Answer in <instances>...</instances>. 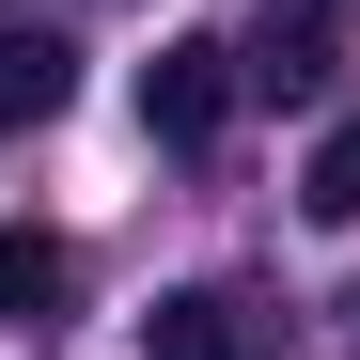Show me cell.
I'll return each instance as SVG.
<instances>
[{
    "instance_id": "6da1fadb",
    "label": "cell",
    "mask_w": 360,
    "mask_h": 360,
    "mask_svg": "<svg viewBox=\"0 0 360 360\" xmlns=\"http://www.w3.org/2000/svg\"><path fill=\"white\" fill-rule=\"evenodd\" d=\"M235 94H251V79H235V47H219V32H172L157 63H141V141H172V157L219 141V110H235Z\"/></svg>"
},
{
    "instance_id": "7a4b0ae2",
    "label": "cell",
    "mask_w": 360,
    "mask_h": 360,
    "mask_svg": "<svg viewBox=\"0 0 360 360\" xmlns=\"http://www.w3.org/2000/svg\"><path fill=\"white\" fill-rule=\"evenodd\" d=\"M141 360H282V329L251 314V297L188 282V297H157V314H141Z\"/></svg>"
},
{
    "instance_id": "3957f363",
    "label": "cell",
    "mask_w": 360,
    "mask_h": 360,
    "mask_svg": "<svg viewBox=\"0 0 360 360\" xmlns=\"http://www.w3.org/2000/svg\"><path fill=\"white\" fill-rule=\"evenodd\" d=\"M329 63H345V47H329V0H266V16H251V47H235V79H251V94H329Z\"/></svg>"
},
{
    "instance_id": "277c9868",
    "label": "cell",
    "mask_w": 360,
    "mask_h": 360,
    "mask_svg": "<svg viewBox=\"0 0 360 360\" xmlns=\"http://www.w3.org/2000/svg\"><path fill=\"white\" fill-rule=\"evenodd\" d=\"M63 297H79V251L47 219H0V329H63Z\"/></svg>"
},
{
    "instance_id": "5b68a950",
    "label": "cell",
    "mask_w": 360,
    "mask_h": 360,
    "mask_svg": "<svg viewBox=\"0 0 360 360\" xmlns=\"http://www.w3.org/2000/svg\"><path fill=\"white\" fill-rule=\"evenodd\" d=\"M63 94H79V47L47 16H0V126H47Z\"/></svg>"
},
{
    "instance_id": "8992f818",
    "label": "cell",
    "mask_w": 360,
    "mask_h": 360,
    "mask_svg": "<svg viewBox=\"0 0 360 360\" xmlns=\"http://www.w3.org/2000/svg\"><path fill=\"white\" fill-rule=\"evenodd\" d=\"M297 204H314L329 235L360 219V110H329V141H314V157H297Z\"/></svg>"
}]
</instances>
